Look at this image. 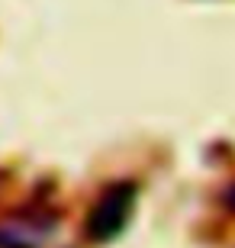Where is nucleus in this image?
Returning a JSON list of instances; mask_svg holds the SVG:
<instances>
[{"label":"nucleus","mask_w":235,"mask_h":248,"mask_svg":"<svg viewBox=\"0 0 235 248\" xmlns=\"http://www.w3.org/2000/svg\"><path fill=\"white\" fill-rule=\"evenodd\" d=\"M136 206V184L119 181V184L107 187L100 193V200L94 203L91 216H87V235L94 242H110L126 229L129 216Z\"/></svg>","instance_id":"nucleus-1"},{"label":"nucleus","mask_w":235,"mask_h":248,"mask_svg":"<svg viewBox=\"0 0 235 248\" xmlns=\"http://www.w3.org/2000/svg\"><path fill=\"white\" fill-rule=\"evenodd\" d=\"M52 226L42 219H29V216H19V219L0 222V248H36L39 242L46 239Z\"/></svg>","instance_id":"nucleus-2"},{"label":"nucleus","mask_w":235,"mask_h":248,"mask_svg":"<svg viewBox=\"0 0 235 248\" xmlns=\"http://www.w3.org/2000/svg\"><path fill=\"white\" fill-rule=\"evenodd\" d=\"M229 206H232V210H235V187H232V190H229Z\"/></svg>","instance_id":"nucleus-3"}]
</instances>
